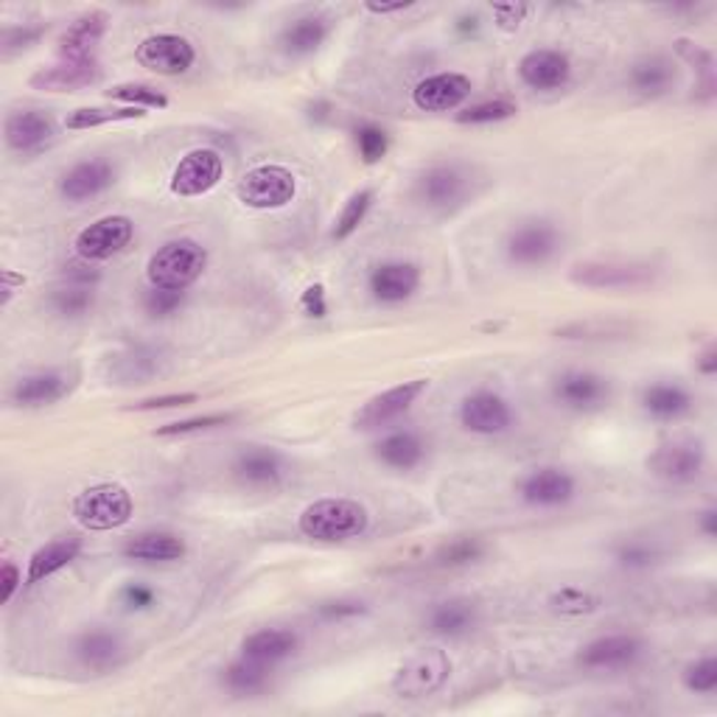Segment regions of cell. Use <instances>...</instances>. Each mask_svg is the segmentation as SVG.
<instances>
[{
    "label": "cell",
    "mask_w": 717,
    "mask_h": 717,
    "mask_svg": "<svg viewBox=\"0 0 717 717\" xmlns=\"http://www.w3.org/2000/svg\"><path fill=\"white\" fill-rule=\"evenodd\" d=\"M684 686L690 693L709 695L717 690V659L715 655H704L695 664L684 670Z\"/></svg>",
    "instance_id": "bcb514c9"
},
{
    "label": "cell",
    "mask_w": 717,
    "mask_h": 717,
    "mask_svg": "<svg viewBox=\"0 0 717 717\" xmlns=\"http://www.w3.org/2000/svg\"><path fill=\"white\" fill-rule=\"evenodd\" d=\"M698 525H701V530H704V536H709V538L717 536V510L715 507H709V510H704V514H701Z\"/></svg>",
    "instance_id": "94428289"
},
{
    "label": "cell",
    "mask_w": 717,
    "mask_h": 717,
    "mask_svg": "<svg viewBox=\"0 0 717 717\" xmlns=\"http://www.w3.org/2000/svg\"><path fill=\"white\" fill-rule=\"evenodd\" d=\"M675 81L673 65L664 56H650L631 68V85L637 93L642 96H662L668 93V87Z\"/></svg>",
    "instance_id": "e575fe53"
},
{
    "label": "cell",
    "mask_w": 717,
    "mask_h": 717,
    "mask_svg": "<svg viewBox=\"0 0 717 717\" xmlns=\"http://www.w3.org/2000/svg\"><path fill=\"white\" fill-rule=\"evenodd\" d=\"M373 199H376V191H373V188H362V191H356L351 199H348L340 219H337L334 224V233H331L334 235V242H345V239H351V235L356 233L358 224L365 222V217L371 213Z\"/></svg>",
    "instance_id": "74e56055"
},
{
    "label": "cell",
    "mask_w": 717,
    "mask_h": 717,
    "mask_svg": "<svg viewBox=\"0 0 717 717\" xmlns=\"http://www.w3.org/2000/svg\"><path fill=\"white\" fill-rule=\"evenodd\" d=\"M76 655H79V662L85 664V668L110 670L121 662L124 644L110 631H87L81 633L79 642H76Z\"/></svg>",
    "instance_id": "f546056e"
},
{
    "label": "cell",
    "mask_w": 717,
    "mask_h": 717,
    "mask_svg": "<svg viewBox=\"0 0 717 717\" xmlns=\"http://www.w3.org/2000/svg\"><path fill=\"white\" fill-rule=\"evenodd\" d=\"M507 258L519 266H541L558 253L561 247V233L552 222L536 219V222H525L507 235Z\"/></svg>",
    "instance_id": "ba28073f"
},
{
    "label": "cell",
    "mask_w": 717,
    "mask_h": 717,
    "mask_svg": "<svg viewBox=\"0 0 717 717\" xmlns=\"http://www.w3.org/2000/svg\"><path fill=\"white\" fill-rule=\"evenodd\" d=\"M56 135L54 118L45 115L40 110H20L7 115V124H3V137H7V146L12 152H20V155H32V152H40V148L48 146Z\"/></svg>",
    "instance_id": "e0dca14e"
},
{
    "label": "cell",
    "mask_w": 717,
    "mask_h": 717,
    "mask_svg": "<svg viewBox=\"0 0 717 717\" xmlns=\"http://www.w3.org/2000/svg\"><path fill=\"white\" fill-rule=\"evenodd\" d=\"M415 194L429 208H452L463 199L465 177L454 166H432L418 177Z\"/></svg>",
    "instance_id": "cb8c5ba5"
},
{
    "label": "cell",
    "mask_w": 717,
    "mask_h": 717,
    "mask_svg": "<svg viewBox=\"0 0 717 717\" xmlns=\"http://www.w3.org/2000/svg\"><path fill=\"white\" fill-rule=\"evenodd\" d=\"M146 112L137 107H81L65 118L68 130H93V126L115 124V121H130V118H143Z\"/></svg>",
    "instance_id": "8d00e7d4"
},
{
    "label": "cell",
    "mask_w": 717,
    "mask_h": 717,
    "mask_svg": "<svg viewBox=\"0 0 717 717\" xmlns=\"http://www.w3.org/2000/svg\"><path fill=\"white\" fill-rule=\"evenodd\" d=\"M452 675V659L440 648H423L404 659L401 668L393 675V693L398 698H427L438 693Z\"/></svg>",
    "instance_id": "277c9868"
},
{
    "label": "cell",
    "mask_w": 717,
    "mask_h": 717,
    "mask_svg": "<svg viewBox=\"0 0 717 717\" xmlns=\"http://www.w3.org/2000/svg\"><path fill=\"white\" fill-rule=\"evenodd\" d=\"M356 146H358V155H362V161H365L367 166H373V163H378L384 155H387L390 137H387V132H384L382 126L362 124L356 130Z\"/></svg>",
    "instance_id": "7dc6e473"
},
{
    "label": "cell",
    "mask_w": 717,
    "mask_h": 717,
    "mask_svg": "<svg viewBox=\"0 0 717 717\" xmlns=\"http://www.w3.org/2000/svg\"><path fill=\"white\" fill-rule=\"evenodd\" d=\"M421 286V269L409 261H387L371 275V291L382 304H404Z\"/></svg>",
    "instance_id": "44dd1931"
},
{
    "label": "cell",
    "mask_w": 717,
    "mask_h": 717,
    "mask_svg": "<svg viewBox=\"0 0 717 717\" xmlns=\"http://www.w3.org/2000/svg\"><path fill=\"white\" fill-rule=\"evenodd\" d=\"M239 199L255 211H275L286 208L297 194V179L284 166H258L247 172L235 188Z\"/></svg>",
    "instance_id": "5b68a950"
},
{
    "label": "cell",
    "mask_w": 717,
    "mask_h": 717,
    "mask_svg": "<svg viewBox=\"0 0 717 717\" xmlns=\"http://www.w3.org/2000/svg\"><path fill=\"white\" fill-rule=\"evenodd\" d=\"M107 23H110V14L101 12V9H90V12L79 14L65 29L63 37H59V56L63 59H87V56H93V48L107 34Z\"/></svg>",
    "instance_id": "7402d4cb"
},
{
    "label": "cell",
    "mask_w": 717,
    "mask_h": 717,
    "mask_svg": "<svg viewBox=\"0 0 717 717\" xmlns=\"http://www.w3.org/2000/svg\"><path fill=\"white\" fill-rule=\"evenodd\" d=\"M476 622V611L471 603L465 600H449L440 603L429 614V631L440 633V637H460Z\"/></svg>",
    "instance_id": "836d02e7"
},
{
    "label": "cell",
    "mask_w": 717,
    "mask_h": 717,
    "mask_svg": "<svg viewBox=\"0 0 717 717\" xmlns=\"http://www.w3.org/2000/svg\"><path fill=\"white\" fill-rule=\"evenodd\" d=\"M197 393H172V396H161V398H146V401L135 404L132 409L137 412H155V409H174V407H188V404L197 401Z\"/></svg>",
    "instance_id": "f5cc1de1"
},
{
    "label": "cell",
    "mask_w": 717,
    "mask_h": 717,
    "mask_svg": "<svg viewBox=\"0 0 717 717\" xmlns=\"http://www.w3.org/2000/svg\"><path fill=\"white\" fill-rule=\"evenodd\" d=\"M423 454H427V445L415 432L404 429V432H393L376 445V457L382 460L384 465H390L396 471H409L421 463Z\"/></svg>",
    "instance_id": "4dcf8cb0"
},
{
    "label": "cell",
    "mask_w": 717,
    "mask_h": 717,
    "mask_svg": "<svg viewBox=\"0 0 717 717\" xmlns=\"http://www.w3.org/2000/svg\"><path fill=\"white\" fill-rule=\"evenodd\" d=\"M608 382L597 373L572 371L555 382V398L570 409H597L608 401Z\"/></svg>",
    "instance_id": "603a6c76"
},
{
    "label": "cell",
    "mask_w": 717,
    "mask_h": 717,
    "mask_svg": "<svg viewBox=\"0 0 717 717\" xmlns=\"http://www.w3.org/2000/svg\"><path fill=\"white\" fill-rule=\"evenodd\" d=\"M68 376L56 371H43L20 378L12 387V401L18 407H48V404H56L59 398L68 396Z\"/></svg>",
    "instance_id": "484cf974"
},
{
    "label": "cell",
    "mask_w": 717,
    "mask_h": 717,
    "mask_svg": "<svg viewBox=\"0 0 717 717\" xmlns=\"http://www.w3.org/2000/svg\"><path fill=\"white\" fill-rule=\"evenodd\" d=\"M460 423L474 434H501L514 427V409L496 393L479 390L460 404Z\"/></svg>",
    "instance_id": "4fadbf2b"
},
{
    "label": "cell",
    "mask_w": 717,
    "mask_h": 717,
    "mask_svg": "<svg viewBox=\"0 0 717 717\" xmlns=\"http://www.w3.org/2000/svg\"><path fill=\"white\" fill-rule=\"evenodd\" d=\"M642 404L655 418L673 421V418H681V415L693 409V396L679 384H650L648 390L642 393Z\"/></svg>",
    "instance_id": "d6a6232c"
},
{
    "label": "cell",
    "mask_w": 717,
    "mask_h": 717,
    "mask_svg": "<svg viewBox=\"0 0 717 717\" xmlns=\"http://www.w3.org/2000/svg\"><path fill=\"white\" fill-rule=\"evenodd\" d=\"M43 34L45 25H9V29H3V34H0V45H3L7 54H12V51L29 48V45L40 43Z\"/></svg>",
    "instance_id": "681fc988"
},
{
    "label": "cell",
    "mask_w": 717,
    "mask_h": 717,
    "mask_svg": "<svg viewBox=\"0 0 717 717\" xmlns=\"http://www.w3.org/2000/svg\"><path fill=\"white\" fill-rule=\"evenodd\" d=\"M124 555L141 563H172L186 555V541L174 532H141L126 541Z\"/></svg>",
    "instance_id": "4316f807"
},
{
    "label": "cell",
    "mask_w": 717,
    "mask_h": 717,
    "mask_svg": "<svg viewBox=\"0 0 717 717\" xmlns=\"http://www.w3.org/2000/svg\"><path fill=\"white\" fill-rule=\"evenodd\" d=\"M527 12H530V7H525V3H494V18L505 32H516Z\"/></svg>",
    "instance_id": "db71d44e"
},
{
    "label": "cell",
    "mask_w": 717,
    "mask_h": 717,
    "mask_svg": "<svg viewBox=\"0 0 717 717\" xmlns=\"http://www.w3.org/2000/svg\"><path fill=\"white\" fill-rule=\"evenodd\" d=\"M121 603H124L130 611H143L155 603V588L146 586V583H126L121 588Z\"/></svg>",
    "instance_id": "f907efd6"
},
{
    "label": "cell",
    "mask_w": 717,
    "mask_h": 717,
    "mask_svg": "<svg viewBox=\"0 0 717 717\" xmlns=\"http://www.w3.org/2000/svg\"><path fill=\"white\" fill-rule=\"evenodd\" d=\"M328 37V20L322 14H304V18L291 20L280 32V51L289 56H306L315 54Z\"/></svg>",
    "instance_id": "83f0119b"
},
{
    "label": "cell",
    "mask_w": 717,
    "mask_h": 717,
    "mask_svg": "<svg viewBox=\"0 0 717 717\" xmlns=\"http://www.w3.org/2000/svg\"><path fill=\"white\" fill-rule=\"evenodd\" d=\"M365 603H356V600H331V603H322V606H317V614H320L322 619H328V622H334V619H351V617H358V614H365Z\"/></svg>",
    "instance_id": "816d5d0a"
},
{
    "label": "cell",
    "mask_w": 717,
    "mask_h": 717,
    "mask_svg": "<svg viewBox=\"0 0 717 717\" xmlns=\"http://www.w3.org/2000/svg\"><path fill=\"white\" fill-rule=\"evenodd\" d=\"M244 655L255 659V662L275 664L286 655H291L297 650V637L286 628H264V631H255L244 639L242 644Z\"/></svg>",
    "instance_id": "1f68e13d"
},
{
    "label": "cell",
    "mask_w": 717,
    "mask_h": 717,
    "mask_svg": "<svg viewBox=\"0 0 717 717\" xmlns=\"http://www.w3.org/2000/svg\"><path fill=\"white\" fill-rule=\"evenodd\" d=\"M233 412H213V415H199V418H188V421L168 423V427L157 429V438H179V434H194V432H208V429L228 427L233 421Z\"/></svg>",
    "instance_id": "ee69618b"
},
{
    "label": "cell",
    "mask_w": 717,
    "mask_h": 717,
    "mask_svg": "<svg viewBox=\"0 0 717 717\" xmlns=\"http://www.w3.org/2000/svg\"><path fill=\"white\" fill-rule=\"evenodd\" d=\"M328 115H331V104L328 101H315V104H309V118L311 121H328Z\"/></svg>",
    "instance_id": "be15d7a7"
},
{
    "label": "cell",
    "mask_w": 717,
    "mask_h": 717,
    "mask_svg": "<svg viewBox=\"0 0 717 717\" xmlns=\"http://www.w3.org/2000/svg\"><path fill=\"white\" fill-rule=\"evenodd\" d=\"M550 608L555 614H561V617H583V614H592L600 608V597L586 592V588L563 586L550 597Z\"/></svg>",
    "instance_id": "60d3db41"
},
{
    "label": "cell",
    "mask_w": 717,
    "mask_h": 717,
    "mask_svg": "<svg viewBox=\"0 0 717 717\" xmlns=\"http://www.w3.org/2000/svg\"><path fill=\"white\" fill-rule=\"evenodd\" d=\"M519 76L530 90H558L570 81V56L552 48H536L521 56Z\"/></svg>",
    "instance_id": "d6986e66"
},
{
    "label": "cell",
    "mask_w": 717,
    "mask_h": 717,
    "mask_svg": "<svg viewBox=\"0 0 717 717\" xmlns=\"http://www.w3.org/2000/svg\"><path fill=\"white\" fill-rule=\"evenodd\" d=\"M300 306H304V311L309 317H315V320H322V317L328 315L326 286H322V284H311L309 289L304 291V297H300Z\"/></svg>",
    "instance_id": "9f6ffc18"
},
{
    "label": "cell",
    "mask_w": 717,
    "mask_h": 717,
    "mask_svg": "<svg viewBox=\"0 0 717 717\" xmlns=\"http://www.w3.org/2000/svg\"><path fill=\"white\" fill-rule=\"evenodd\" d=\"M485 555V544L479 541V538L474 536H460L454 538V541H449V544H443L438 550V555H434V563L438 566H465V563H474L479 561V558Z\"/></svg>",
    "instance_id": "b9f144b4"
},
{
    "label": "cell",
    "mask_w": 717,
    "mask_h": 717,
    "mask_svg": "<svg viewBox=\"0 0 717 717\" xmlns=\"http://www.w3.org/2000/svg\"><path fill=\"white\" fill-rule=\"evenodd\" d=\"M519 112V104L514 99H488L476 101V104L465 107L463 112H457V124H499Z\"/></svg>",
    "instance_id": "ab89813d"
},
{
    "label": "cell",
    "mask_w": 717,
    "mask_h": 717,
    "mask_svg": "<svg viewBox=\"0 0 717 717\" xmlns=\"http://www.w3.org/2000/svg\"><path fill=\"white\" fill-rule=\"evenodd\" d=\"M81 552V538L63 536L48 541L45 547H40L32 558H29V570H25V583L37 586V583L48 581L51 575H56L59 570H65L70 561H76V555Z\"/></svg>",
    "instance_id": "d4e9b609"
},
{
    "label": "cell",
    "mask_w": 717,
    "mask_h": 717,
    "mask_svg": "<svg viewBox=\"0 0 717 717\" xmlns=\"http://www.w3.org/2000/svg\"><path fill=\"white\" fill-rule=\"evenodd\" d=\"M132 496L124 485L118 483H99L93 488L81 490L74 501H70V514L85 530L107 532L124 527L132 519Z\"/></svg>",
    "instance_id": "3957f363"
},
{
    "label": "cell",
    "mask_w": 717,
    "mask_h": 717,
    "mask_svg": "<svg viewBox=\"0 0 717 717\" xmlns=\"http://www.w3.org/2000/svg\"><path fill=\"white\" fill-rule=\"evenodd\" d=\"M20 583H23V575H20L18 566H14L12 561L3 563V570H0V603H3V606L12 600L14 592L20 588Z\"/></svg>",
    "instance_id": "6f0895ef"
},
{
    "label": "cell",
    "mask_w": 717,
    "mask_h": 717,
    "mask_svg": "<svg viewBox=\"0 0 717 717\" xmlns=\"http://www.w3.org/2000/svg\"><path fill=\"white\" fill-rule=\"evenodd\" d=\"M107 99L121 101L126 107H137V110H166L168 99L152 85H141V81H130V85H115L107 90Z\"/></svg>",
    "instance_id": "f35d334b"
},
{
    "label": "cell",
    "mask_w": 717,
    "mask_h": 717,
    "mask_svg": "<svg viewBox=\"0 0 717 717\" xmlns=\"http://www.w3.org/2000/svg\"><path fill=\"white\" fill-rule=\"evenodd\" d=\"M644 653V644L639 637L631 633H611V637H600L588 642L581 650L577 662L586 670H625L637 664Z\"/></svg>",
    "instance_id": "5bb4252c"
},
{
    "label": "cell",
    "mask_w": 717,
    "mask_h": 717,
    "mask_svg": "<svg viewBox=\"0 0 717 717\" xmlns=\"http://www.w3.org/2000/svg\"><path fill=\"white\" fill-rule=\"evenodd\" d=\"M51 309L63 317H81L93 309V289L90 286H63L51 295Z\"/></svg>",
    "instance_id": "7bdbcfd3"
},
{
    "label": "cell",
    "mask_w": 717,
    "mask_h": 717,
    "mask_svg": "<svg viewBox=\"0 0 717 717\" xmlns=\"http://www.w3.org/2000/svg\"><path fill=\"white\" fill-rule=\"evenodd\" d=\"M235 476L247 485H275L284 476V460H280L278 452L273 449H247V452L239 454L233 465Z\"/></svg>",
    "instance_id": "f1b7e54d"
},
{
    "label": "cell",
    "mask_w": 717,
    "mask_h": 717,
    "mask_svg": "<svg viewBox=\"0 0 717 717\" xmlns=\"http://www.w3.org/2000/svg\"><path fill=\"white\" fill-rule=\"evenodd\" d=\"M572 280L586 289H642L655 280L653 266L628 261H586L572 269Z\"/></svg>",
    "instance_id": "8992f818"
},
{
    "label": "cell",
    "mask_w": 717,
    "mask_h": 717,
    "mask_svg": "<svg viewBox=\"0 0 717 717\" xmlns=\"http://www.w3.org/2000/svg\"><path fill=\"white\" fill-rule=\"evenodd\" d=\"M409 7H412V3H404V0H398V3H365V9L371 14H396Z\"/></svg>",
    "instance_id": "91938a15"
},
{
    "label": "cell",
    "mask_w": 717,
    "mask_h": 717,
    "mask_svg": "<svg viewBox=\"0 0 717 717\" xmlns=\"http://www.w3.org/2000/svg\"><path fill=\"white\" fill-rule=\"evenodd\" d=\"M706 454L701 443H668L662 449H655L648 460V468L653 471L659 479H668V483L684 485L698 479L701 471H704Z\"/></svg>",
    "instance_id": "7c38bea8"
},
{
    "label": "cell",
    "mask_w": 717,
    "mask_h": 717,
    "mask_svg": "<svg viewBox=\"0 0 717 717\" xmlns=\"http://www.w3.org/2000/svg\"><path fill=\"white\" fill-rule=\"evenodd\" d=\"M427 378H412V382H404L398 387H390V390L378 393L371 401L362 404L356 415H353V427L356 429H378L384 423L396 421L398 415L407 412L418 398L427 393Z\"/></svg>",
    "instance_id": "9c48e42d"
},
{
    "label": "cell",
    "mask_w": 717,
    "mask_h": 717,
    "mask_svg": "<svg viewBox=\"0 0 717 717\" xmlns=\"http://www.w3.org/2000/svg\"><path fill=\"white\" fill-rule=\"evenodd\" d=\"M575 476L563 468H536L521 479L519 494L532 507H561L575 499Z\"/></svg>",
    "instance_id": "2e32d148"
},
{
    "label": "cell",
    "mask_w": 717,
    "mask_h": 717,
    "mask_svg": "<svg viewBox=\"0 0 717 717\" xmlns=\"http://www.w3.org/2000/svg\"><path fill=\"white\" fill-rule=\"evenodd\" d=\"M135 235L130 217H104L76 235V253L81 261H107L118 255Z\"/></svg>",
    "instance_id": "30bf717a"
},
{
    "label": "cell",
    "mask_w": 717,
    "mask_h": 717,
    "mask_svg": "<svg viewBox=\"0 0 717 717\" xmlns=\"http://www.w3.org/2000/svg\"><path fill=\"white\" fill-rule=\"evenodd\" d=\"M137 63L161 76L186 74L197 59V51L179 34H152L137 45Z\"/></svg>",
    "instance_id": "8fae6325"
},
{
    "label": "cell",
    "mask_w": 717,
    "mask_h": 717,
    "mask_svg": "<svg viewBox=\"0 0 717 717\" xmlns=\"http://www.w3.org/2000/svg\"><path fill=\"white\" fill-rule=\"evenodd\" d=\"M183 306H186V291L157 289V286H152V289L143 295V309H146V315L161 317V320H163V317L177 315Z\"/></svg>",
    "instance_id": "c3c4849f"
},
{
    "label": "cell",
    "mask_w": 717,
    "mask_h": 717,
    "mask_svg": "<svg viewBox=\"0 0 717 717\" xmlns=\"http://www.w3.org/2000/svg\"><path fill=\"white\" fill-rule=\"evenodd\" d=\"M63 278H65V284H70V286H90V289H93V286L99 284L101 275H99V269H93V266H90V261H79V264L65 266Z\"/></svg>",
    "instance_id": "11a10c76"
},
{
    "label": "cell",
    "mask_w": 717,
    "mask_h": 717,
    "mask_svg": "<svg viewBox=\"0 0 717 717\" xmlns=\"http://www.w3.org/2000/svg\"><path fill=\"white\" fill-rule=\"evenodd\" d=\"M266 668H269V664L255 662V659L244 655V659H239V662H233L224 670V684L239 695L261 693V690L269 684V670Z\"/></svg>",
    "instance_id": "d590c367"
},
{
    "label": "cell",
    "mask_w": 717,
    "mask_h": 717,
    "mask_svg": "<svg viewBox=\"0 0 717 717\" xmlns=\"http://www.w3.org/2000/svg\"><path fill=\"white\" fill-rule=\"evenodd\" d=\"M659 555H662V552L655 550L653 544H648V541H622V544L614 550V558H617V563L625 566V570H648V566H653V563L659 561Z\"/></svg>",
    "instance_id": "f6af8a7d"
},
{
    "label": "cell",
    "mask_w": 717,
    "mask_h": 717,
    "mask_svg": "<svg viewBox=\"0 0 717 717\" xmlns=\"http://www.w3.org/2000/svg\"><path fill=\"white\" fill-rule=\"evenodd\" d=\"M476 29H479V18H476V14H471V18H460L457 20L460 37H474Z\"/></svg>",
    "instance_id": "6125c7cd"
},
{
    "label": "cell",
    "mask_w": 717,
    "mask_h": 717,
    "mask_svg": "<svg viewBox=\"0 0 717 717\" xmlns=\"http://www.w3.org/2000/svg\"><path fill=\"white\" fill-rule=\"evenodd\" d=\"M695 367H698V373H704V376H715V373H717V351H715V345H709L704 353H701L698 358H695Z\"/></svg>",
    "instance_id": "680465c9"
},
{
    "label": "cell",
    "mask_w": 717,
    "mask_h": 717,
    "mask_svg": "<svg viewBox=\"0 0 717 717\" xmlns=\"http://www.w3.org/2000/svg\"><path fill=\"white\" fill-rule=\"evenodd\" d=\"M474 85L463 74H434L418 81L412 90V101L423 112H449L457 110L471 96Z\"/></svg>",
    "instance_id": "9a60e30c"
},
{
    "label": "cell",
    "mask_w": 717,
    "mask_h": 717,
    "mask_svg": "<svg viewBox=\"0 0 717 717\" xmlns=\"http://www.w3.org/2000/svg\"><path fill=\"white\" fill-rule=\"evenodd\" d=\"M208 266V250L194 239H174L163 244L146 264L148 286L186 291Z\"/></svg>",
    "instance_id": "7a4b0ae2"
},
{
    "label": "cell",
    "mask_w": 717,
    "mask_h": 717,
    "mask_svg": "<svg viewBox=\"0 0 717 717\" xmlns=\"http://www.w3.org/2000/svg\"><path fill=\"white\" fill-rule=\"evenodd\" d=\"M112 183H115V168H112V163L93 157V161L76 163V166L59 179V194H63L68 202H85V199H93L99 197V194H104Z\"/></svg>",
    "instance_id": "ffe728a7"
},
{
    "label": "cell",
    "mask_w": 717,
    "mask_h": 717,
    "mask_svg": "<svg viewBox=\"0 0 717 717\" xmlns=\"http://www.w3.org/2000/svg\"><path fill=\"white\" fill-rule=\"evenodd\" d=\"M371 516L367 507L353 499H320L309 505L297 519L306 538L315 541H348L367 530Z\"/></svg>",
    "instance_id": "6da1fadb"
},
{
    "label": "cell",
    "mask_w": 717,
    "mask_h": 717,
    "mask_svg": "<svg viewBox=\"0 0 717 717\" xmlns=\"http://www.w3.org/2000/svg\"><path fill=\"white\" fill-rule=\"evenodd\" d=\"M224 174V161L217 148H194L177 163L172 174L174 197H202L219 186Z\"/></svg>",
    "instance_id": "52a82bcc"
},
{
    "label": "cell",
    "mask_w": 717,
    "mask_h": 717,
    "mask_svg": "<svg viewBox=\"0 0 717 717\" xmlns=\"http://www.w3.org/2000/svg\"><path fill=\"white\" fill-rule=\"evenodd\" d=\"M99 63L96 56H87V59H63V63L51 65V68H40L37 74L29 79V85L34 90H43V93H74V90H81V87H90L96 79H99Z\"/></svg>",
    "instance_id": "ac0fdd59"
}]
</instances>
